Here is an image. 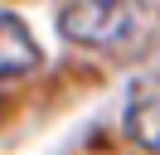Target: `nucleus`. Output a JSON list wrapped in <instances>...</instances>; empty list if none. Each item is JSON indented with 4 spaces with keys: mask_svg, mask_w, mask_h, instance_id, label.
Listing matches in <instances>:
<instances>
[{
    "mask_svg": "<svg viewBox=\"0 0 160 155\" xmlns=\"http://www.w3.org/2000/svg\"><path fill=\"white\" fill-rule=\"evenodd\" d=\"M63 39L107 53H141L160 39V15L150 0H68L58 10Z\"/></svg>",
    "mask_w": 160,
    "mask_h": 155,
    "instance_id": "nucleus-1",
    "label": "nucleus"
},
{
    "mask_svg": "<svg viewBox=\"0 0 160 155\" xmlns=\"http://www.w3.org/2000/svg\"><path fill=\"white\" fill-rule=\"evenodd\" d=\"M126 136L146 155H160V78H141L126 97Z\"/></svg>",
    "mask_w": 160,
    "mask_h": 155,
    "instance_id": "nucleus-2",
    "label": "nucleus"
},
{
    "mask_svg": "<svg viewBox=\"0 0 160 155\" xmlns=\"http://www.w3.org/2000/svg\"><path fill=\"white\" fill-rule=\"evenodd\" d=\"M39 44H34L29 24L20 15H5L0 10V78H20V73H34L39 68Z\"/></svg>",
    "mask_w": 160,
    "mask_h": 155,
    "instance_id": "nucleus-3",
    "label": "nucleus"
}]
</instances>
